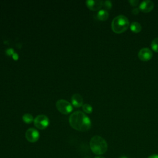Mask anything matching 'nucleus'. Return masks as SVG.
<instances>
[{"mask_svg":"<svg viewBox=\"0 0 158 158\" xmlns=\"http://www.w3.org/2000/svg\"><path fill=\"white\" fill-rule=\"evenodd\" d=\"M69 122L73 129L80 131H86L91 126V120L81 111H76L72 114L69 117Z\"/></svg>","mask_w":158,"mask_h":158,"instance_id":"nucleus-1","label":"nucleus"},{"mask_svg":"<svg viewBox=\"0 0 158 158\" xmlns=\"http://www.w3.org/2000/svg\"><path fill=\"white\" fill-rule=\"evenodd\" d=\"M89 146L91 151L96 155H102L107 149V143L101 136L96 135L93 136L89 142Z\"/></svg>","mask_w":158,"mask_h":158,"instance_id":"nucleus-2","label":"nucleus"},{"mask_svg":"<svg viewBox=\"0 0 158 158\" xmlns=\"http://www.w3.org/2000/svg\"><path fill=\"white\" fill-rule=\"evenodd\" d=\"M129 27L128 19L123 15L115 17L111 23L112 30L116 33H122L126 31Z\"/></svg>","mask_w":158,"mask_h":158,"instance_id":"nucleus-3","label":"nucleus"},{"mask_svg":"<svg viewBox=\"0 0 158 158\" xmlns=\"http://www.w3.org/2000/svg\"><path fill=\"white\" fill-rule=\"evenodd\" d=\"M56 106L57 109L64 114H68L73 110L72 104L66 100L59 99L56 102Z\"/></svg>","mask_w":158,"mask_h":158,"instance_id":"nucleus-4","label":"nucleus"},{"mask_svg":"<svg viewBox=\"0 0 158 158\" xmlns=\"http://www.w3.org/2000/svg\"><path fill=\"white\" fill-rule=\"evenodd\" d=\"M35 126L40 129L44 130L46 128L49 124V120L48 117L45 115H39L36 116L33 120Z\"/></svg>","mask_w":158,"mask_h":158,"instance_id":"nucleus-5","label":"nucleus"},{"mask_svg":"<svg viewBox=\"0 0 158 158\" xmlns=\"http://www.w3.org/2000/svg\"><path fill=\"white\" fill-rule=\"evenodd\" d=\"M25 138L28 141L35 143L38 140L40 133L37 130L33 128H30L25 132Z\"/></svg>","mask_w":158,"mask_h":158,"instance_id":"nucleus-6","label":"nucleus"},{"mask_svg":"<svg viewBox=\"0 0 158 158\" xmlns=\"http://www.w3.org/2000/svg\"><path fill=\"white\" fill-rule=\"evenodd\" d=\"M138 56L141 60L148 61L152 57V52L149 48H143L138 52Z\"/></svg>","mask_w":158,"mask_h":158,"instance_id":"nucleus-7","label":"nucleus"},{"mask_svg":"<svg viewBox=\"0 0 158 158\" xmlns=\"http://www.w3.org/2000/svg\"><path fill=\"white\" fill-rule=\"evenodd\" d=\"M87 7L91 10H97L100 9L104 5V2L100 0H88L86 1Z\"/></svg>","mask_w":158,"mask_h":158,"instance_id":"nucleus-8","label":"nucleus"},{"mask_svg":"<svg viewBox=\"0 0 158 158\" xmlns=\"http://www.w3.org/2000/svg\"><path fill=\"white\" fill-rule=\"evenodd\" d=\"M154 4L152 1L146 0L142 1L139 6V9L143 12H149L154 8Z\"/></svg>","mask_w":158,"mask_h":158,"instance_id":"nucleus-9","label":"nucleus"},{"mask_svg":"<svg viewBox=\"0 0 158 158\" xmlns=\"http://www.w3.org/2000/svg\"><path fill=\"white\" fill-rule=\"evenodd\" d=\"M71 101H72V104L75 107H80L81 106H83V98L80 94H79L78 93L73 94L72 96Z\"/></svg>","mask_w":158,"mask_h":158,"instance_id":"nucleus-10","label":"nucleus"},{"mask_svg":"<svg viewBox=\"0 0 158 158\" xmlns=\"http://www.w3.org/2000/svg\"><path fill=\"white\" fill-rule=\"evenodd\" d=\"M97 17L99 20L105 21L109 17V13L106 10L101 9V10H99V12H98Z\"/></svg>","mask_w":158,"mask_h":158,"instance_id":"nucleus-11","label":"nucleus"},{"mask_svg":"<svg viewBox=\"0 0 158 158\" xmlns=\"http://www.w3.org/2000/svg\"><path fill=\"white\" fill-rule=\"evenodd\" d=\"M130 30L134 33H139L142 29L141 24L138 22H132L130 25Z\"/></svg>","mask_w":158,"mask_h":158,"instance_id":"nucleus-12","label":"nucleus"},{"mask_svg":"<svg viewBox=\"0 0 158 158\" xmlns=\"http://www.w3.org/2000/svg\"><path fill=\"white\" fill-rule=\"evenodd\" d=\"M22 120L26 123H30L34 120L33 115L30 114H25L22 116Z\"/></svg>","mask_w":158,"mask_h":158,"instance_id":"nucleus-13","label":"nucleus"},{"mask_svg":"<svg viewBox=\"0 0 158 158\" xmlns=\"http://www.w3.org/2000/svg\"><path fill=\"white\" fill-rule=\"evenodd\" d=\"M82 108L83 111L86 113V114H91L93 111V107L91 105L88 104H83L82 106Z\"/></svg>","mask_w":158,"mask_h":158,"instance_id":"nucleus-14","label":"nucleus"},{"mask_svg":"<svg viewBox=\"0 0 158 158\" xmlns=\"http://www.w3.org/2000/svg\"><path fill=\"white\" fill-rule=\"evenodd\" d=\"M151 48L155 51L158 52V37L155 38L151 42Z\"/></svg>","mask_w":158,"mask_h":158,"instance_id":"nucleus-15","label":"nucleus"},{"mask_svg":"<svg viewBox=\"0 0 158 158\" xmlns=\"http://www.w3.org/2000/svg\"><path fill=\"white\" fill-rule=\"evenodd\" d=\"M104 6L106 9H110L112 7V3L110 1H106L104 2Z\"/></svg>","mask_w":158,"mask_h":158,"instance_id":"nucleus-16","label":"nucleus"},{"mask_svg":"<svg viewBox=\"0 0 158 158\" xmlns=\"http://www.w3.org/2000/svg\"><path fill=\"white\" fill-rule=\"evenodd\" d=\"M129 2L131 4V6H136L138 4L139 1L138 0H130V1H129Z\"/></svg>","mask_w":158,"mask_h":158,"instance_id":"nucleus-17","label":"nucleus"},{"mask_svg":"<svg viewBox=\"0 0 158 158\" xmlns=\"http://www.w3.org/2000/svg\"><path fill=\"white\" fill-rule=\"evenodd\" d=\"M139 8H135V9H133V10H132V12L135 14V15H137L138 13H139Z\"/></svg>","mask_w":158,"mask_h":158,"instance_id":"nucleus-18","label":"nucleus"},{"mask_svg":"<svg viewBox=\"0 0 158 158\" xmlns=\"http://www.w3.org/2000/svg\"><path fill=\"white\" fill-rule=\"evenodd\" d=\"M148 158H158V154H153L149 156Z\"/></svg>","mask_w":158,"mask_h":158,"instance_id":"nucleus-19","label":"nucleus"},{"mask_svg":"<svg viewBox=\"0 0 158 158\" xmlns=\"http://www.w3.org/2000/svg\"><path fill=\"white\" fill-rule=\"evenodd\" d=\"M94 158H106V157H103V156H97V157H94Z\"/></svg>","mask_w":158,"mask_h":158,"instance_id":"nucleus-20","label":"nucleus"},{"mask_svg":"<svg viewBox=\"0 0 158 158\" xmlns=\"http://www.w3.org/2000/svg\"><path fill=\"white\" fill-rule=\"evenodd\" d=\"M120 158H127L126 157H124V156H123V157H120Z\"/></svg>","mask_w":158,"mask_h":158,"instance_id":"nucleus-21","label":"nucleus"}]
</instances>
